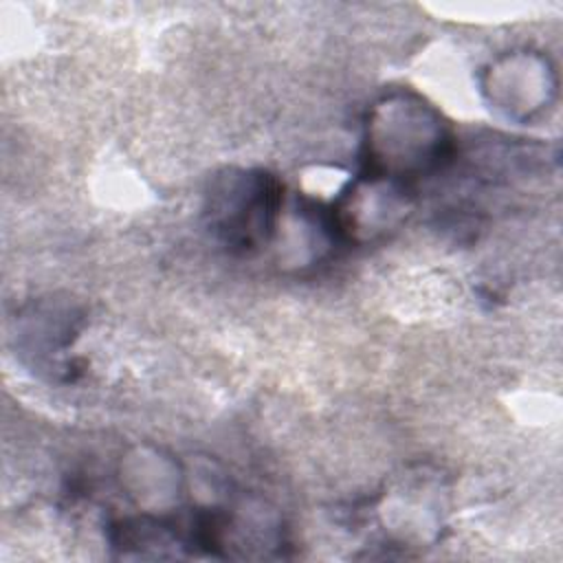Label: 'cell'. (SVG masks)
Instances as JSON below:
<instances>
[{
    "label": "cell",
    "instance_id": "1",
    "mask_svg": "<svg viewBox=\"0 0 563 563\" xmlns=\"http://www.w3.org/2000/svg\"><path fill=\"white\" fill-rule=\"evenodd\" d=\"M367 176L400 183L442 167L451 152L449 125L420 97H385L367 121Z\"/></svg>",
    "mask_w": 563,
    "mask_h": 563
},
{
    "label": "cell",
    "instance_id": "2",
    "mask_svg": "<svg viewBox=\"0 0 563 563\" xmlns=\"http://www.w3.org/2000/svg\"><path fill=\"white\" fill-rule=\"evenodd\" d=\"M282 185L264 169H227L205 194V220L213 238L233 253L264 246L282 220Z\"/></svg>",
    "mask_w": 563,
    "mask_h": 563
}]
</instances>
